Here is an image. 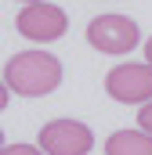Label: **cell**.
<instances>
[{
  "label": "cell",
  "instance_id": "8",
  "mask_svg": "<svg viewBox=\"0 0 152 155\" xmlns=\"http://www.w3.org/2000/svg\"><path fill=\"white\" fill-rule=\"evenodd\" d=\"M138 126L152 137V101H149V105H141V112H138Z\"/></svg>",
  "mask_w": 152,
  "mask_h": 155
},
{
  "label": "cell",
  "instance_id": "1",
  "mask_svg": "<svg viewBox=\"0 0 152 155\" xmlns=\"http://www.w3.org/2000/svg\"><path fill=\"white\" fill-rule=\"evenodd\" d=\"M4 83H7V90H15L22 97H43L62 83V61L47 51H22V54L7 58Z\"/></svg>",
  "mask_w": 152,
  "mask_h": 155
},
{
  "label": "cell",
  "instance_id": "10",
  "mask_svg": "<svg viewBox=\"0 0 152 155\" xmlns=\"http://www.w3.org/2000/svg\"><path fill=\"white\" fill-rule=\"evenodd\" d=\"M145 65H152V36H149V43H145Z\"/></svg>",
  "mask_w": 152,
  "mask_h": 155
},
{
  "label": "cell",
  "instance_id": "5",
  "mask_svg": "<svg viewBox=\"0 0 152 155\" xmlns=\"http://www.w3.org/2000/svg\"><path fill=\"white\" fill-rule=\"evenodd\" d=\"M15 29L26 40H33V43H51V40H58L69 29V18H65V11L54 7V4H29V7L18 11Z\"/></svg>",
  "mask_w": 152,
  "mask_h": 155
},
{
  "label": "cell",
  "instance_id": "4",
  "mask_svg": "<svg viewBox=\"0 0 152 155\" xmlns=\"http://www.w3.org/2000/svg\"><path fill=\"white\" fill-rule=\"evenodd\" d=\"M91 148H94V134L76 119H51L40 130L43 155H87Z\"/></svg>",
  "mask_w": 152,
  "mask_h": 155
},
{
  "label": "cell",
  "instance_id": "3",
  "mask_svg": "<svg viewBox=\"0 0 152 155\" xmlns=\"http://www.w3.org/2000/svg\"><path fill=\"white\" fill-rule=\"evenodd\" d=\"M105 94L119 105H149L152 101V65L127 61L105 76Z\"/></svg>",
  "mask_w": 152,
  "mask_h": 155
},
{
  "label": "cell",
  "instance_id": "9",
  "mask_svg": "<svg viewBox=\"0 0 152 155\" xmlns=\"http://www.w3.org/2000/svg\"><path fill=\"white\" fill-rule=\"evenodd\" d=\"M4 108H7V83L0 79V112H4Z\"/></svg>",
  "mask_w": 152,
  "mask_h": 155
},
{
  "label": "cell",
  "instance_id": "7",
  "mask_svg": "<svg viewBox=\"0 0 152 155\" xmlns=\"http://www.w3.org/2000/svg\"><path fill=\"white\" fill-rule=\"evenodd\" d=\"M0 155H43V152H40V144H4Z\"/></svg>",
  "mask_w": 152,
  "mask_h": 155
},
{
  "label": "cell",
  "instance_id": "6",
  "mask_svg": "<svg viewBox=\"0 0 152 155\" xmlns=\"http://www.w3.org/2000/svg\"><path fill=\"white\" fill-rule=\"evenodd\" d=\"M105 155H152V137L145 130H116L105 141Z\"/></svg>",
  "mask_w": 152,
  "mask_h": 155
},
{
  "label": "cell",
  "instance_id": "11",
  "mask_svg": "<svg viewBox=\"0 0 152 155\" xmlns=\"http://www.w3.org/2000/svg\"><path fill=\"white\" fill-rule=\"evenodd\" d=\"M22 4H26V7H29V4H47V0H22Z\"/></svg>",
  "mask_w": 152,
  "mask_h": 155
},
{
  "label": "cell",
  "instance_id": "2",
  "mask_svg": "<svg viewBox=\"0 0 152 155\" xmlns=\"http://www.w3.org/2000/svg\"><path fill=\"white\" fill-rule=\"evenodd\" d=\"M87 40L102 54H127V51L138 47L141 33H138V22L127 18V15H98L87 25Z\"/></svg>",
  "mask_w": 152,
  "mask_h": 155
},
{
  "label": "cell",
  "instance_id": "12",
  "mask_svg": "<svg viewBox=\"0 0 152 155\" xmlns=\"http://www.w3.org/2000/svg\"><path fill=\"white\" fill-rule=\"evenodd\" d=\"M0 152H4V134H0Z\"/></svg>",
  "mask_w": 152,
  "mask_h": 155
}]
</instances>
